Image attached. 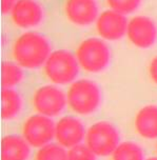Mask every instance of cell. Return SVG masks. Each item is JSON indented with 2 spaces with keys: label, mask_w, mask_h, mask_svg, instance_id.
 <instances>
[{
  "label": "cell",
  "mask_w": 157,
  "mask_h": 160,
  "mask_svg": "<svg viewBox=\"0 0 157 160\" xmlns=\"http://www.w3.org/2000/svg\"><path fill=\"white\" fill-rule=\"evenodd\" d=\"M51 53V43L47 37L34 31L19 35L12 47L14 61L23 68L43 67Z\"/></svg>",
  "instance_id": "obj_1"
},
{
  "label": "cell",
  "mask_w": 157,
  "mask_h": 160,
  "mask_svg": "<svg viewBox=\"0 0 157 160\" xmlns=\"http://www.w3.org/2000/svg\"><path fill=\"white\" fill-rule=\"evenodd\" d=\"M101 93L99 87L89 79H78L71 83L67 92L68 105L74 113L87 116L99 108Z\"/></svg>",
  "instance_id": "obj_2"
},
{
  "label": "cell",
  "mask_w": 157,
  "mask_h": 160,
  "mask_svg": "<svg viewBox=\"0 0 157 160\" xmlns=\"http://www.w3.org/2000/svg\"><path fill=\"white\" fill-rule=\"evenodd\" d=\"M78 64L88 73H100L108 68L111 59V52L105 40L97 37H90L79 43L75 53Z\"/></svg>",
  "instance_id": "obj_3"
},
{
  "label": "cell",
  "mask_w": 157,
  "mask_h": 160,
  "mask_svg": "<svg viewBox=\"0 0 157 160\" xmlns=\"http://www.w3.org/2000/svg\"><path fill=\"white\" fill-rule=\"evenodd\" d=\"M79 68L74 54L65 50H58L51 53L43 65V72L52 83L63 85L75 81Z\"/></svg>",
  "instance_id": "obj_4"
},
{
  "label": "cell",
  "mask_w": 157,
  "mask_h": 160,
  "mask_svg": "<svg viewBox=\"0 0 157 160\" xmlns=\"http://www.w3.org/2000/svg\"><path fill=\"white\" fill-rule=\"evenodd\" d=\"M85 142L96 156L112 155L119 144L118 131L111 122L98 121L87 131Z\"/></svg>",
  "instance_id": "obj_5"
},
{
  "label": "cell",
  "mask_w": 157,
  "mask_h": 160,
  "mask_svg": "<svg viewBox=\"0 0 157 160\" xmlns=\"http://www.w3.org/2000/svg\"><path fill=\"white\" fill-rule=\"evenodd\" d=\"M56 124L51 117L36 114L25 120L22 127V136L33 148H42L55 137Z\"/></svg>",
  "instance_id": "obj_6"
},
{
  "label": "cell",
  "mask_w": 157,
  "mask_h": 160,
  "mask_svg": "<svg viewBox=\"0 0 157 160\" xmlns=\"http://www.w3.org/2000/svg\"><path fill=\"white\" fill-rule=\"evenodd\" d=\"M33 105L38 114L54 117L59 115L68 105L67 94L56 85L48 84L38 88L33 95Z\"/></svg>",
  "instance_id": "obj_7"
},
{
  "label": "cell",
  "mask_w": 157,
  "mask_h": 160,
  "mask_svg": "<svg viewBox=\"0 0 157 160\" xmlns=\"http://www.w3.org/2000/svg\"><path fill=\"white\" fill-rule=\"evenodd\" d=\"M125 37L135 48H149L157 40V25L150 17L135 16L128 22Z\"/></svg>",
  "instance_id": "obj_8"
},
{
  "label": "cell",
  "mask_w": 157,
  "mask_h": 160,
  "mask_svg": "<svg viewBox=\"0 0 157 160\" xmlns=\"http://www.w3.org/2000/svg\"><path fill=\"white\" fill-rule=\"evenodd\" d=\"M128 22L124 15L109 8L99 14L95 22L96 32L105 41H117L127 35Z\"/></svg>",
  "instance_id": "obj_9"
},
{
  "label": "cell",
  "mask_w": 157,
  "mask_h": 160,
  "mask_svg": "<svg viewBox=\"0 0 157 160\" xmlns=\"http://www.w3.org/2000/svg\"><path fill=\"white\" fill-rule=\"evenodd\" d=\"M63 13L70 23L80 28L95 23L100 14L96 0H65Z\"/></svg>",
  "instance_id": "obj_10"
},
{
  "label": "cell",
  "mask_w": 157,
  "mask_h": 160,
  "mask_svg": "<svg viewBox=\"0 0 157 160\" xmlns=\"http://www.w3.org/2000/svg\"><path fill=\"white\" fill-rule=\"evenodd\" d=\"M10 16L17 28L32 30L41 23L43 8L37 0H18Z\"/></svg>",
  "instance_id": "obj_11"
},
{
  "label": "cell",
  "mask_w": 157,
  "mask_h": 160,
  "mask_svg": "<svg viewBox=\"0 0 157 160\" xmlns=\"http://www.w3.org/2000/svg\"><path fill=\"white\" fill-rule=\"evenodd\" d=\"M85 134L87 133L82 122L75 117H62L56 124L55 138L58 144L65 148H72L81 144Z\"/></svg>",
  "instance_id": "obj_12"
},
{
  "label": "cell",
  "mask_w": 157,
  "mask_h": 160,
  "mask_svg": "<svg viewBox=\"0 0 157 160\" xmlns=\"http://www.w3.org/2000/svg\"><path fill=\"white\" fill-rule=\"evenodd\" d=\"M135 130L139 136L144 139L157 138V107L149 104L141 108L136 114Z\"/></svg>",
  "instance_id": "obj_13"
},
{
  "label": "cell",
  "mask_w": 157,
  "mask_h": 160,
  "mask_svg": "<svg viewBox=\"0 0 157 160\" xmlns=\"http://www.w3.org/2000/svg\"><path fill=\"white\" fill-rule=\"evenodd\" d=\"M30 147L23 137L5 136L1 142V160H28Z\"/></svg>",
  "instance_id": "obj_14"
},
{
  "label": "cell",
  "mask_w": 157,
  "mask_h": 160,
  "mask_svg": "<svg viewBox=\"0 0 157 160\" xmlns=\"http://www.w3.org/2000/svg\"><path fill=\"white\" fill-rule=\"evenodd\" d=\"M22 100L14 88H2L1 94V117L4 120L13 119L20 113Z\"/></svg>",
  "instance_id": "obj_15"
},
{
  "label": "cell",
  "mask_w": 157,
  "mask_h": 160,
  "mask_svg": "<svg viewBox=\"0 0 157 160\" xmlns=\"http://www.w3.org/2000/svg\"><path fill=\"white\" fill-rule=\"evenodd\" d=\"M15 61H5L1 65V83L2 88H14L24 78L23 71Z\"/></svg>",
  "instance_id": "obj_16"
},
{
  "label": "cell",
  "mask_w": 157,
  "mask_h": 160,
  "mask_svg": "<svg viewBox=\"0 0 157 160\" xmlns=\"http://www.w3.org/2000/svg\"><path fill=\"white\" fill-rule=\"evenodd\" d=\"M112 160H144V151L131 141L119 143L112 154Z\"/></svg>",
  "instance_id": "obj_17"
},
{
  "label": "cell",
  "mask_w": 157,
  "mask_h": 160,
  "mask_svg": "<svg viewBox=\"0 0 157 160\" xmlns=\"http://www.w3.org/2000/svg\"><path fill=\"white\" fill-rule=\"evenodd\" d=\"M35 160H68V152L60 144L48 143L39 148Z\"/></svg>",
  "instance_id": "obj_18"
},
{
  "label": "cell",
  "mask_w": 157,
  "mask_h": 160,
  "mask_svg": "<svg viewBox=\"0 0 157 160\" xmlns=\"http://www.w3.org/2000/svg\"><path fill=\"white\" fill-rule=\"evenodd\" d=\"M105 1L109 8L124 16L134 13L141 4V0H105Z\"/></svg>",
  "instance_id": "obj_19"
},
{
  "label": "cell",
  "mask_w": 157,
  "mask_h": 160,
  "mask_svg": "<svg viewBox=\"0 0 157 160\" xmlns=\"http://www.w3.org/2000/svg\"><path fill=\"white\" fill-rule=\"evenodd\" d=\"M68 160H96V155L87 144H78L68 150Z\"/></svg>",
  "instance_id": "obj_20"
},
{
  "label": "cell",
  "mask_w": 157,
  "mask_h": 160,
  "mask_svg": "<svg viewBox=\"0 0 157 160\" xmlns=\"http://www.w3.org/2000/svg\"><path fill=\"white\" fill-rule=\"evenodd\" d=\"M18 2V0H1V12L3 15H10L13 8Z\"/></svg>",
  "instance_id": "obj_21"
},
{
  "label": "cell",
  "mask_w": 157,
  "mask_h": 160,
  "mask_svg": "<svg viewBox=\"0 0 157 160\" xmlns=\"http://www.w3.org/2000/svg\"><path fill=\"white\" fill-rule=\"evenodd\" d=\"M149 75L151 80L157 85V56L150 61L149 64Z\"/></svg>",
  "instance_id": "obj_22"
},
{
  "label": "cell",
  "mask_w": 157,
  "mask_h": 160,
  "mask_svg": "<svg viewBox=\"0 0 157 160\" xmlns=\"http://www.w3.org/2000/svg\"><path fill=\"white\" fill-rule=\"evenodd\" d=\"M147 160H157V157H152V158H149Z\"/></svg>",
  "instance_id": "obj_23"
},
{
  "label": "cell",
  "mask_w": 157,
  "mask_h": 160,
  "mask_svg": "<svg viewBox=\"0 0 157 160\" xmlns=\"http://www.w3.org/2000/svg\"><path fill=\"white\" fill-rule=\"evenodd\" d=\"M156 151H157V145H156Z\"/></svg>",
  "instance_id": "obj_24"
}]
</instances>
